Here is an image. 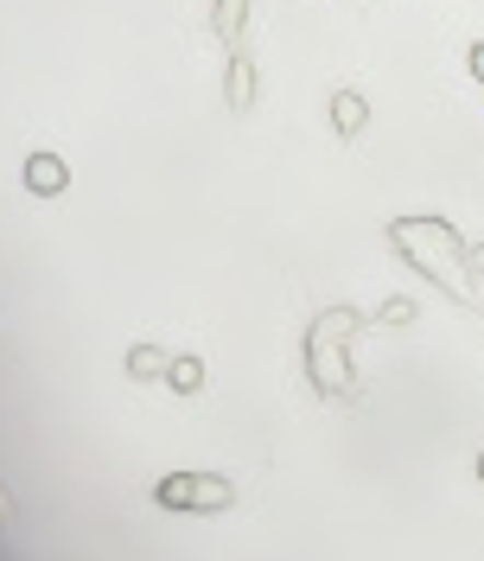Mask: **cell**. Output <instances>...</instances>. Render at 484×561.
<instances>
[{"mask_svg":"<svg viewBox=\"0 0 484 561\" xmlns=\"http://www.w3.org/2000/svg\"><path fill=\"white\" fill-rule=\"evenodd\" d=\"M26 185H33L38 198H51V192L70 185V167L58 160V153H33V160H26Z\"/></svg>","mask_w":484,"mask_h":561,"instance_id":"2","label":"cell"},{"mask_svg":"<svg viewBox=\"0 0 484 561\" xmlns=\"http://www.w3.org/2000/svg\"><path fill=\"white\" fill-rule=\"evenodd\" d=\"M479 268H484V255H479Z\"/></svg>","mask_w":484,"mask_h":561,"instance_id":"10","label":"cell"},{"mask_svg":"<svg viewBox=\"0 0 484 561\" xmlns=\"http://www.w3.org/2000/svg\"><path fill=\"white\" fill-rule=\"evenodd\" d=\"M0 524H7V491H0Z\"/></svg>","mask_w":484,"mask_h":561,"instance_id":"8","label":"cell"},{"mask_svg":"<svg viewBox=\"0 0 484 561\" xmlns=\"http://www.w3.org/2000/svg\"><path fill=\"white\" fill-rule=\"evenodd\" d=\"M160 504L166 511H223L230 504V485L223 479H192V472H178L160 485Z\"/></svg>","mask_w":484,"mask_h":561,"instance_id":"1","label":"cell"},{"mask_svg":"<svg viewBox=\"0 0 484 561\" xmlns=\"http://www.w3.org/2000/svg\"><path fill=\"white\" fill-rule=\"evenodd\" d=\"M479 479H484V454H479Z\"/></svg>","mask_w":484,"mask_h":561,"instance_id":"9","label":"cell"},{"mask_svg":"<svg viewBox=\"0 0 484 561\" xmlns=\"http://www.w3.org/2000/svg\"><path fill=\"white\" fill-rule=\"evenodd\" d=\"M472 65H479V77H484V45H479V51H472Z\"/></svg>","mask_w":484,"mask_h":561,"instance_id":"7","label":"cell"},{"mask_svg":"<svg viewBox=\"0 0 484 561\" xmlns=\"http://www.w3.org/2000/svg\"><path fill=\"white\" fill-rule=\"evenodd\" d=\"M249 90H255V83H249V65L237 58V65H230V103H237V108H249Z\"/></svg>","mask_w":484,"mask_h":561,"instance_id":"6","label":"cell"},{"mask_svg":"<svg viewBox=\"0 0 484 561\" xmlns=\"http://www.w3.org/2000/svg\"><path fill=\"white\" fill-rule=\"evenodd\" d=\"M364 122H370V103H364L357 90H338V96H332V128H338V135H357Z\"/></svg>","mask_w":484,"mask_h":561,"instance_id":"3","label":"cell"},{"mask_svg":"<svg viewBox=\"0 0 484 561\" xmlns=\"http://www.w3.org/2000/svg\"><path fill=\"white\" fill-rule=\"evenodd\" d=\"M166 364H173V357H166L160 345H135L128 351V377H166Z\"/></svg>","mask_w":484,"mask_h":561,"instance_id":"4","label":"cell"},{"mask_svg":"<svg viewBox=\"0 0 484 561\" xmlns=\"http://www.w3.org/2000/svg\"><path fill=\"white\" fill-rule=\"evenodd\" d=\"M166 383H173L178 396H192V389L205 383V364H198V357H173V364H166Z\"/></svg>","mask_w":484,"mask_h":561,"instance_id":"5","label":"cell"}]
</instances>
